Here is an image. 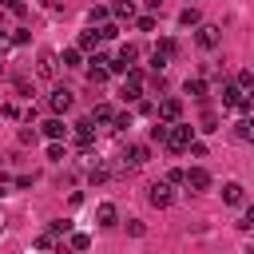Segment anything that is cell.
Listing matches in <instances>:
<instances>
[{
  "label": "cell",
  "mask_w": 254,
  "mask_h": 254,
  "mask_svg": "<svg viewBox=\"0 0 254 254\" xmlns=\"http://www.w3.org/2000/svg\"><path fill=\"white\" fill-rule=\"evenodd\" d=\"M40 131H44V135H48L52 143H60V139L67 135V127H64V119H60V115H52V119H44V123H40Z\"/></svg>",
  "instance_id": "7c38bea8"
},
{
  "label": "cell",
  "mask_w": 254,
  "mask_h": 254,
  "mask_svg": "<svg viewBox=\"0 0 254 254\" xmlns=\"http://www.w3.org/2000/svg\"><path fill=\"white\" fill-rule=\"evenodd\" d=\"M159 119H163V123H179V119H183V99L167 95V99L159 103Z\"/></svg>",
  "instance_id": "52a82bcc"
},
{
  "label": "cell",
  "mask_w": 254,
  "mask_h": 254,
  "mask_svg": "<svg viewBox=\"0 0 254 254\" xmlns=\"http://www.w3.org/2000/svg\"><path fill=\"white\" fill-rule=\"evenodd\" d=\"M4 4V12H12V16H24V0H0Z\"/></svg>",
  "instance_id": "836d02e7"
},
{
  "label": "cell",
  "mask_w": 254,
  "mask_h": 254,
  "mask_svg": "<svg viewBox=\"0 0 254 254\" xmlns=\"http://www.w3.org/2000/svg\"><path fill=\"white\" fill-rule=\"evenodd\" d=\"M147 202L159 206V210L171 206V187H167V183H151V187H147Z\"/></svg>",
  "instance_id": "30bf717a"
},
{
  "label": "cell",
  "mask_w": 254,
  "mask_h": 254,
  "mask_svg": "<svg viewBox=\"0 0 254 254\" xmlns=\"http://www.w3.org/2000/svg\"><path fill=\"white\" fill-rule=\"evenodd\" d=\"M179 24H183V28H198V24H202L198 8H194V4H190V8H183V12H179Z\"/></svg>",
  "instance_id": "2e32d148"
},
{
  "label": "cell",
  "mask_w": 254,
  "mask_h": 254,
  "mask_svg": "<svg viewBox=\"0 0 254 254\" xmlns=\"http://www.w3.org/2000/svg\"><path fill=\"white\" fill-rule=\"evenodd\" d=\"M155 52H159V56H167V60H171V56H179V44H175V40H171V36H167V40H159V44H155Z\"/></svg>",
  "instance_id": "ffe728a7"
},
{
  "label": "cell",
  "mask_w": 254,
  "mask_h": 254,
  "mask_svg": "<svg viewBox=\"0 0 254 254\" xmlns=\"http://www.w3.org/2000/svg\"><path fill=\"white\" fill-rule=\"evenodd\" d=\"M87 20H91V24H107V8H103V4H95V8L87 12Z\"/></svg>",
  "instance_id": "f546056e"
},
{
  "label": "cell",
  "mask_w": 254,
  "mask_h": 254,
  "mask_svg": "<svg viewBox=\"0 0 254 254\" xmlns=\"http://www.w3.org/2000/svg\"><path fill=\"white\" fill-rule=\"evenodd\" d=\"M135 28H139V32H155V16H139Z\"/></svg>",
  "instance_id": "e575fe53"
},
{
  "label": "cell",
  "mask_w": 254,
  "mask_h": 254,
  "mask_svg": "<svg viewBox=\"0 0 254 254\" xmlns=\"http://www.w3.org/2000/svg\"><path fill=\"white\" fill-rule=\"evenodd\" d=\"M79 64H83L79 48H67V52H64V67H79Z\"/></svg>",
  "instance_id": "484cf974"
},
{
  "label": "cell",
  "mask_w": 254,
  "mask_h": 254,
  "mask_svg": "<svg viewBox=\"0 0 254 254\" xmlns=\"http://www.w3.org/2000/svg\"><path fill=\"white\" fill-rule=\"evenodd\" d=\"M234 135H238L242 143H254V119H250V115H242V119L234 123Z\"/></svg>",
  "instance_id": "9a60e30c"
},
{
  "label": "cell",
  "mask_w": 254,
  "mask_h": 254,
  "mask_svg": "<svg viewBox=\"0 0 254 254\" xmlns=\"http://www.w3.org/2000/svg\"><path fill=\"white\" fill-rule=\"evenodd\" d=\"M183 187H190V190H210V175H206L202 167H190V171H183Z\"/></svg>",
  "instance_id": "ba28073f"
},
{
  "label": "cell",
  "mask_w": 254,
  "mask_h": 254,
  "mask_svg": "<svg viewBox=\"0 0 254 254\" xmlns=\"http://www.w3.org/2000/svg\"><path fill=\"white\" fill-rule=\"evenodd\" d=\"M111 12H115V20H131L135 16V0H115Z\"/></svg>",
  "instance_id": "ac0fdd59"
},
{
  "label": "cell",
  "mask_w": 254,
  "mask_h": 254,
  "mask_svg": "<svg viewBox=\"0 0 254 254\" xmlns=\"http://www.w3.org/2000/svg\"><path fill=\"white\" fill-rule=\"evenodd\" d=\"M115 60H123V64H127V67H131V64H135V60H139V48H135V44H123V48H119V56H115Z\"/></svg>",
  "instance_id": "44dd1931"
},
{
  "label": "cell",
  "mask_w": 254,
  "mask_h": 254,
  "mask_svg": "<svg viewBox=\"0 0 254 254\" xmlns=\"http://www.w3.org/2000/svg\"><path fill=\"white\" fill-rule=\"evenodd\" d=\"M167 131H171V123L155 119V127H151V139H155V143H167Z\"/></svg>",
  "instance_id": "603a6c76"
},
{
  "label": "cell",
  "mask_w": 254,
  "mask_h": 254,
  "mask_svg": "<svg viewBox=\"0 0 254 254\" xmlns=\"http://www.w3.org/2000/svg\"><path fill=\"white\" fill-rule=\"evenodd\" d=\"M48 234H52V238H67V234H71V222H64V218H56V222L48 226Z\"/></svg>",
  "instance_id": "7402d4cb"
},
{
  "label": "cell",
  "mask_w": 254,
  "mask_h": 254,
  "mask_svg": "<svg viewBox=\"0 0 254 254\" xmlns=\"http://www.w3.org/2000/svg\"><path fill=\"white\" fill-rule=\"evenodd\" d=\"M187 95H190V99H206V79H202V75L187 79Z\"/></svg>",
  "instance_id": "e0dca14e"
},
{
  "label": "cell",
  "mask_w": 254,
  "mask_h": 254,
  "mask_svg": "<svg viewBox=\"0 0 254 254\" xmlns=\"http://www.w3.org/2000/svg\"><path fill=\"white\" fill-rule=\"evenodd\" d=\"M95 222H99V226H115V222H119V210H115L111 202H99V206H95Z\"/></svg>",
  "instance_id": "5bb4252c"
},
{
  "label": "cell",
  "mask_w": 254,
  "mask_h": 254,
  "mask_svg": "<svg viewBox=\"0 0 254 254\" xmlns=\"http://www.w3.org/2000/svg\"><path fill=\"white\" fill-rule=\"evenodd\" d=\"M246 103H250V107H254V87H250V91H246Z\"/></svg>",
  "instance_id": "f6af8a7d"
},
{
  "label": "cell",
  "mask_w": 254,
  "mask_h": 254,
  "mask_svg": "<svg viewBox=\"0 0 254 254\" xmlns=\"http://www.w3.org/2000/svg\"><path fill=\"white\" fill-rule=\"evenodd\" d=\"M87 179H91V183H107V171H103V167H91Z\"/></svg>",
  "instance_id": "8d00e7d4"
},
{
  "label": "cell",
  "mask_w": 254,
  "mask_h": 254,
  "mask_svg": "<svg viewBox=\"0 0 254 254\" xmlns=\"http://www.w3.org/2000/svg\"><path fill=\"white\" fill-rule=\"evenodd\" d=\"M163 183H167V187H179V183H183V171H179V167H171V171H167V179H163Z\"/></svg>",
  "instance_id": "d590c367"
},
{
  "label": "cell",
  "mask_w": 254,
  "mask_h": 254,
  "mask_svg": "<svg viewBox=\"0 0 254 254\" xmlns=\"http://www.w3.org/2000/svg\"><path fill=\"white\" fill-rule=\"evenodd\" d=\"M111 123H115V127H131V111H119Z\"/></svg>",
  "instance_id": "74e56055"
},
{
  "label": "cell",
  "mask_w": 254,
  "mask_h": 254,
  "mask_svg": "<svg viewBox=\"0 0 254 254\" xmlns=\"http://www.w3.org/2000/svg\"><path fill=\"white\" fill-rule=\"evenodd\" d=\"M222 202H230V206H242V202H246V190H242V183H222Z\"/></svg>",
  "instance_id": "4fadbf2b"
},
{
  "label": "cell",
  "mask_w": 254,
  "mask_h": 254,
  "mask_svg": "<svg viewBox=\"0 0 254 254\" xmlns=\"http://www.w3.org/2000/svg\"><path fill=\"white\" fill-rule=\"evenodd\" d=\"M48 159H56V163H60V159H64V143H52V147H48Z\"/></svg>",
  "instance_id": "f35d334b"
},
{
  "label": "cell",
  "mask_w": 254,
  "mask_h": 254,
  "mask_svg": "<svg viewBox=\"0 0 254 254\" xmlns=\"http://www.w3.org/2000/svg\"><path fill=\"white\" fill-rule=\"evenodd\" d=\"M67 238H71V250H75V254H83V250L91 246V238H87V234H67Z\"/></svg>",
  "instance_id": "83f0119b"
},
{
  "label": "cell",
  "mask_w": 254,
  "mask_h": 254,
  "mask_svg": "<svg viewBox=\"0 0 254 254\" xmlns=\"http://www.w3.org/2000/svg\"><path fill=\"white\" fill-rule=\"evenodd\" d=\"M222 107H230V111H246L250 103H246V91H238L234 83H222Z\"/></svg>",
  "instance_id": "5b68a950"
},
{
  "label": "cell",
  "mask_w": 254,
  "mask_h": 254,
  "mask_svg": "<svg viewBox=\"0 0 254 254\" xmlns=\"http://www.w3.org/2000/svg\"><path fill=\"white\" fill-rule=\"evenodd\" d=\"M71 103H75V95H71V91H67V87H56V91H52V95H48V107H52V111H56V115H64V111H67V107H71Z\"/></svg>",
  "instance_id": "9c48e42d"
},
{
  "label": "cell",
  "mask_w": 254,
  "mask_h": 254,
  "mask_svg": "<svg viewBox=\"0 0 254 254\" xmlns=\"http://www.w3.org/2000/svg\"><path fill=\"white\" fill-rule=\"evenodd\" d=\"M127 234H131V238H143V234H147V226H143L139 218H131V222H127Z\"/></svg>",
  "instance_id": "d6a6232c"
},
{
  "label": "cell",
  "mask_w": 254,
  "mask_h": 254,
  "mask_svg": "<svg viewBox=\"0 0 254 254\" xmlns=\"http://www.w3.org/2000/svg\"><path fill=\"white\" fill-rule=\"evenodd\" d=\"M95 119H99V123H111V119H115L111 103H99V107H95Z\"/></svg>",
  "instance_id": "4dcf8cb0"
},
{
  "label": "cell",
  "mask_w": 254,
  "mask_h": 254,
  "mask_svg": "<svg viewBox=\"0 0 254 254\" xmlns=\"http://www.w3.org/2000/svg\"><path fill=\"white\" fill-rule=\"evenodd\" d=\"M194 143V131L187 127V123H171V131H167V147L171 151H187Z\"/></svg>",
  "instance_id": "7a4b0ae2"
},
{
  "label": "cell",
  "mask_w": 254,
  "mask_h": 254,
  "mask_svg": "<svg viewBox=\"0 0 254 254\" xmlns=\"http://www.w3.org/2000/svg\"><path fill=\"white\" fill-rule=\"evenodd\" d=\"M36 250H44V254H52V250H60V246H56V238H52V234L44 230V234L36 238Z\"/></svg>",
  "instance_id": "cb8c5ba5"
},
{
  "label": "cell",
  "mask_w": 254,
  "mask_h": 254,
  "mask_svg": "<svg viewBox=\"0 0 254 254\" xmlns=\"http://www.w3.org/2000/svg\"><path fill=\"white\" fill-rule=\"evenodd\" d=\"M234 87H238V91H250V87H254V71H238Z\"/></svg>",
  "instance_id": "f1b7e54d"
},
{
  "label": "cell",
  "mask_w": 254,
  "mask_h": 254,
  "mask_svg": "<svg viewBox=\"0 0 254 254\" xmlns=\"http://www.w3.org/2000/svg\"><path fill=\"white\" fill-rule=\"evenodd\" d=\"M20 143H36V131L32 127H20Z\"/></svg>",
  "instance_id": "b9f144b4"
},
{
  "label": "cell",
  "mask_w": 254,
  "mask_h": 254,
  "mask_svg": "<svg viewBox=\"0 0 254 254\" xmlns=\"http://www.w3.org/2000/svg\"><path fill=\"white\" fill-rule=\"evenodd\" d=\"M4 194H8V187H4V175H0V198H4Z\"/></svg>",
  "instance_id": "bcb514c9"
},
{
  "label": "cell",
  "mask_w": 254,
  "mask_h": 254,
  "mask_svg": "<svg viewBox=\"0 0 254 254\" xmlns=\"http://www.w3.org/2000/svg\"><path fill=\"white\" fill-rule=\"evenodd\" d=\"M143 4L151 8V16H155V12H163V0H143Z\"/></svg>",
  "instance_id": "ee69618b"
},
{
  "label": "cell",
  "mask_w": 254,
  "mask_h": 254,
  "mask_svg": "<svg viewBox=\"0 0 254 254\" xmlns=\"http://www.w3.org/2000/svg\"><path fill=\"white\" fill-rule=\"evenodd\" d=\"M147 159H151V151H147L143 143H131V147L123 151V167H127V171H139V167H147Z\"/></svg>",
  "instance_id": "277c9868"
},
{
  "label": "cell",
  "mask_w": 254,
  "mask_h": 254,
  "mask_svg": "<svg viewBox=\"0 0 254 254\" xmlns=\"http://www.w3.org/2000/svg\"><path fill=\"white\" fill-rule=\"evenodd\" d=\"M107 75H111L107 67H95V64L87 67V79H91V83H107Z\"/></svg>",
  "instance_id": "4316f807"
},
{
  "label": "cell",
  "mask_w": 254,
  "mask_h": 254,
  "mask_svg": "<svg viewBox=\"0 0 254 254\" xmlns=\"http://www.w3.org/2000/svg\"><path fill=\"white\" fill-rule=\"evenodd\" d=\"M75 48H79V52H95V48H99V36H95V32H79V44H75Z\"/></svg>",
  "instance_id": "d6986e66"
},
{
  "label": "cell",
  "mask_w": 254,
  "mask_h": 254,
  "mask_svg": "<svg viewBox=\"0 0 254 254\" xmlns=\"http://www.w3.org/2000/svg\"><path fill=\"white\" fill-rule=\"evenodd\" d=\"M187 151H190V155H194V159H202V155H206V143H198V139H194V143H190V147H187Z\"/></svg>",
  "instance_id": "ab89813d"
},
{
  "label": "cell",
  "mask_w": 254,
  "mask_h": 254,
  "mask_svg": "<svg viewBox=\"0 0 254 254\" xmlns=\"http://www.w3.org/2000/svg\"><path fill=\"white\" fill-rule=\"evenodd\" d=\"M75 139H79V151H91V139H95V119H79V123H75Z\"/></svg>",
  "instance_id": "8fae6325"
},
{
  "label": "cell",
  "mask_w": 254,
  "mask_h": 254,
  "mask_svg": "<svg viewBox=\"0 0 254 254\" xmlns=\"http://www.w3.org/2000/svg\"><path fill=\"white\" fill-rule=\"evenodd\" d=\"M202 131H218V115L214 111H202Z\"/></svg>",
  "instance_id": "1f68e13d"
},
{
  "label": "cell",
  "mask_w": 254,
  "mask_h": 254,
  "mask_svg": "<svg viewBox=\"0 0 254 254\" xmlns=\"http://www.w3.org/2000/svg\"><path fill=\"white\" fill-rule=\"evenodd\" d=\"M194 40H198V48H218L222 44V28L218 24H198L194 28Z\"/></svg>",
  "instance_id": "3957f363"
},
{
  "label": "cell",
  "mask_w": 254,
  "mask_h": 254,
  "mask_svg": "<svg viewBox=\"0 0 254 254\" xmlns=\"http://www.w3.org/2000/svg\"><path fill=\"white\" fill-rule=\"evenodd\" d=\"M127 103H139L143 99V71L139 67H127V79H123V91H119Z\"/></svg>",
  "instance_id": "6da1fadb"
},
{
  "label": "cell",
  "mask_w": 254,
  "mask_h": 254,
  "mask_svg": "<svg viewBox=\"0 0 254 254\" xmlns=\"http://www.w3.org/2000/svg\"><path fill=\"white\" fill-rule=\"evenodd\" d=\"M135 107H139V115H151V111H155V103H151V99H139Z\"/></svg>",
  "instance_id": "60d3db41"
},
{
  "label": "cell",
  "mask_w": 254,
  "mask_h": 254,
  "mask_svg": "<svg viewBox=\"0 0 254 254\" xmlns=\"http://www.w3.org/2000/svg\"><path fill=\"white\" fill-rule=\"evenodd\" d=\"M238 226H242V230H250V226H254V206H246V218H242Z\"/></svg>",
  "instance_id": "7bdbcfd3"
},
{
  "label": "cell",
  "mask_w": 254,
  "mask_h": 254,
  "mask_svg": "<svg viewBox=\"0 0 254 254\" xmlns=\"http://www.w3.org/2000/svg\"><path fill=\"white\" fill-rule=\"evenodd\" d=\"M56 71H60V56H56V52H40L36 75H40V79H56Z\"/></svg>",
  "instance_id": "8992f818"
},
{
  "label": "cell",
  "mask_w": 254,
  "mask_h": 254,
  "mask_svg": "<svg viewBox=\"0 0 254 254\" xmlns=\"http://www.w3.org/2000/svg\"><path fill=\"white\" fill-rule=\"evenodd\" d=\"M0 75H4V60H0Z\"/></svg>",
  "instance_id": "7dc6e473"
},
{
  "label": "cell",
  "mask_w": 254,
  "mask_h": 254,
  "mask_svg": "<svg viewBox=\"0 0 254 254\" xmlns=\"http://www.w3.org/2000/svg\"><path fill=\"white\" fill-rule=\"evenodd\" d=\"M95 36H99V40H115V36H119V24H99Z\"/></svg>",
  "instance_id": "d4e9b609"
}]
</instances>
